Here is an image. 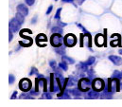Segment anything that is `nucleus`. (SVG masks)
Wrapping results in <instances>:
<instances>
[{
  "instance_id": "1",
  "label": "nucleus",
  "mask_w": 122,
  "mask_h": 107,
  "mask_svg": "<svg viewBox=\"0 0 122 107\" xmlns=\"http://www.w3.org/2000/svg\"><path fill=\"white\" fill-rule=\"evenodd\" d=\"M62 42H63V39H62V36L60 33H53L52 36L50 37V44L53 48H58L62 45Z\"/></svg>"
},
{
  "instance_id": "2",
  "label": "nucleus",
  "mask_w": 122,
  "mask_h": 107,
  "mask_svg": "<svg viewBox=\"0 0 122 107\" xmlns=\"http://www.w3.org/2000/svg\"><path fill=\"white\" fill-rule=\"evenodd\" d=\"M63 43L65 47L72 48L77 44V37L74 34H67L63 39Z\"/></svg>"
},
{
  "instance_id": "3",
  "label": "nucleus",
  "mask_w": 122,
  "mask_h": 107,
  "mask_svg": "<svg viewBox=\"0 0 122 107\" xmlns=\"http://www.w3.org/2000/svg\"><path fill=\"white\" fill-rule=\"evenodd\" d=\"M31 86H32V83H31V80L29 79H22L19 82V87L20 89L23 91V92H28V91H30Z\"/></svg>"
},
{
  "instance_id": "4",
  "label": "nucleus",
  "mask_w": 122,
  "mask_h": 107,
  "mask_svg": "<svg viewBox=\"0 0 122 107\" xmlns=\"http://www.w3.org/2000/svg\"><path fill=\"white\" fill-rule=\"evenodd\" d=\"M90 85H91V81L89 80V79L82 78L81 80H80V81H79V89L81 91H84V92L89 91Z\"/></svg>"
},
{
  "instance_id": "5",
  "label": "nucleus",
  "mask_w": 122,
  "mask_h": 107,
  "mask_svg": "<svg viewBox=\"0 0 122 107\" xmlns=\"http://www.w3.org/2000/svg\"><path fill=\"white\" fill-rule=\"evenodd\" d=\"M104 80L102 79H99V78H97L93 80L92 82V86H93V90H96V91H101L103 88H104Z\"/></svg>"
},
{
  "instance_id": "6",
  "label": "nucleus",
  "mask_w": 122,
  "mask_h": 107,
  "mask_svg": "<svg viewBox=\"0 0 122 107\" xmlns=\"http://www.w3.org/2000/svg\"><path fill=\"white\" fill-rule=\"evenodd\" d=\"M21 25H22V24L14 17V18H12V19L10 21V29H11L13 32H17V31L20 29Z\"/></svg>"
},
{
  "instance_id": "7",
  "label": "nucleus",
  "mask_w": 122,
  "mask_h": 107,
  "mask_svg": "<svg viewBox=\"0 0 122 107\" xmlns=\"http://www.w3.org/2000/svg\"><path fill=\"white\" fill-rule=\"evenodd\" d=\"M109 60L116 65H120L122 64V58L116 56V55H110L109 56Z\"/></svg>"
},
{
  "instance_id": "8",
  "label": "nucleus",
  "mask_w": 122,
  "mask_h": 107,
  "mask_svg": "<svg viewBox=\"0 0 122 107\" xmlns=\"http://www.w3.org/2000/svg\"><path fill=\"white\" fill-rule=\"evenodd\" d=\"M17 11L20 12V13H22L25 16L28 15V13H29V10H28V8L24 4H20V5L17 6Z\"/></svg>"
},
{
  "instance_id": "9",
  "label": "nucleus",
  "mask_w": 122,
  "mask_h": 107,
  "mask_svg": "<svg viewBox=\"0 0 122 107\" xmlns=\"http://www.w3.org/2000/svg\"><path fill=\"white\" fill-rule=\"evenodd\" d=\"M104 42H105V39L103 38V36H102L101 34H97V35L96 36V38H95V43H96V45H97V47H102V45H103Z\"/></svg>"
},
{
  "instance_id": "10",
  "label": "nucleus",
  "mask_w": 122,
  "mask_h": 107,
  "mask_svg": "<svg viewBox=\"0 0 122 107\" xmlns=\"http://www.w3.org/2000/svg\"><path fill=\"white\" fill-rule=\"evenodd\" d=\"M36 41H37L38 46L41 47V42H42V41H43V42H46V41H47V37H46L45 34H39V35H37V37H36Z\"/></svg>"
},
{
  "instance_id": "11",
  "label": "nucleus",
  "mask_w": 122,
  "mask_h": 107,
  "mask_svg": "<svg viewBox=\"0 0 122 107\" xmlns=\"http://www.w3.org/2000/svg\"><path fill=\"white\" fill-rule=\"evenodd\" d=\"M98 97H100V94L98 93V91L93 90V91H90L88 93V98L89 99H97Z\"/></svg>"
},
{
  "instance_id": "12",
  "label": "nucleus",
  "mask_w": 122,
  "mask_h": 107,
  "mask_svg": "<svg viewBox=\"0 0 122 107\" xmlns=\"http://www.w3.org/2000/svg\"><path fill=\"white\" fill-rule=\"evenodd\" d=\"M55 48V52L56 53H58L59 55H64L65 54V48H64V46H60V47H58V48Z\"/></svg>"
},
{
  "instance_id": "13",
  "label": "nucleus",
  "mask_w": 122,
  "mask_h": 107,
  "mask_svg": "<svg viewBox=\"0 0 122 107\" xmlns=\"http://www.w3.org/2000/svg\"><path fill=\"white\" fill-rule=\"evenodd\" d=\"M112 97H113V95H112L111 91H105L100 95V98H102V99H112Z\"/></svg>"
},
{
  "instance_id": "14",
  "label": "nucleus",
  "mask_w": 122,
  "mask_h": 107,
  "mask_svg": "<svg viewBox=\"0 0 122 107\" xmlns=\"http://www.w3.org/2000/svg\"><path fill=\"white\" fill-rule=\"evenodd\" d=\"M15 18H16L21 24H23L24 21H25V15H23V14L20 13V12H17V13L15 14Z\"/></svg>"
},
{
  "instance_id": "15",
  "label": "nucleus",
  "mask_w": 122,
  "mask_h": 107,
  "mask_svg": "<svg viewBox=\"0 0 122 107\" xmlns=\"http://www.w3.org/2000/svg\"><path fill=\"white\" fill-rule=\"evenodd\" d=\"M62 28H61L60 26H56V27H53L51 28V32L52 33H60V34H62Z\"/></svg>"
},
{
  "instance_id": "16",
  "label": "nucleus",
  "mask_w": 122,
  "mask_h": 107,
  "mask_svg": "<svg viewBox=\"0 0 122 107\" xmlns=\"http://www.w3.org/2000/svg\"><path fill=\"white\" fill-rule=\"evenodd\" d=\"M62 61H64V62H66L67 64H73L75 63V61H74L73 58L67 57V56H65V55H62Z\"/></svg>"
},
{
  "instance_id": "17",
  "label": "nucleus",
  "mask_w": 122,
  "mask_h": 107,
  "mask_svg": "<svg viewBox=\"0 0 122 107\" xmlns=\"http://www.w3.org/2000/svg\"><path fill=\"white\" fill-rule=\"evenodd\" d=\"M81 90L79 89H70V90H68V92L70 93V94H72L73 96H75V97H80L81 96V92H80Z\"/></svg>"
},
{
  "instance_id": "18",
  "label": "nucleus",
  "mask_w": 122,
  "mask_h": 107,
  "mask_svg": "<svg viewBox=\"0 0 122 107\" xmlns=\"http://www.w3.org/2000/svg\"><path fill=\"white\" fill-rule=\"evenodd\" d=\"M59 67L62 69L63 71H67V68H68V66H67V63L66 62H64V61H62L61 62L60 64H59Z\"/></svg>"
},
{
  "instance_id": "19",
  "label": "nucleus",
  "mask_w": 122,
  "mask_h": 107,
  "mask_svg": "<svg viewBox=\"0 0 122 107\" xmlns=\"http://www.w3.org/2000/svg\"><path fill=\"white\" fill-rule=\"evenodd\" d=\"M54 84H55V83H54V75L51 74V75H50V91H51V92L54 91V87H55Z\"/></svg>"
},
{
  "instance_id": "20",
  "label": "nucleus",
  "mask_w": 122,
  "mask_h": 107,
  "mask_svg": "<svg viewBox=\"0 0 122 107\" xmlns=\"http://www.w3.org/2000/svg\"><path fill=\"white\" fill-rule=\"evenodd\" d=\"M113 78H114V79H118V80H120L122 78V73L119 72V71H117V70H116V71L114 72V74H113Z\"/></svg>"
},
{
  "instance_id": "21",
  "label": "nucleus",
  "mask_w": 122,
  "mask_h": 107,
  "mask_svg": "<svg viewBox=\"0 0 122 107\" xmlns=\"http://www.w3.org/2000/svg\"><path fill=\"white\" fill-rule=\"evenodd\" d=\"M95 61H96V58H95V57H90L84 64H85L86 65H91V64H93L95 63Z\"/></svg>"
},
{
  "instance_id": "22",
  "label": "nucleus",
  "mask_w": 122,
  "mask_h": 107,
  "mask_svg": "<svg viewBox=\"0 0 122 107\" xmlns=\"http://www.w3.org/2000/svg\"><path fill=\"white\" fill-rule=\"evenodd\" d=\"M19 98H20V99H24V98H25V99H33V96H32L31 94L30 95H29V94H27L26 92H24L23 94L20 95Z\"/></svg>"
},
{
  "instance_id": "23",
  "label": "nucleus",
  "mask_w": 122,
  "mask_h": 107,
  "mask_svg": "<svg viewBox=\"0 0 122 107\" xmlns=\"http://www.w3.org/2000/svg\"><path fill=\"white\" fill-rule=\"evenodd\" d=\"M42 98H43V99L46 98V99H48V100H49V99H52V95H51L50 93H48V92H45L44 95L42 96Z\"/></svg>"
},
{
  "instance_id": "24",
  "label": "nucleus",
  "mask_w": 122,
  "mask_h": 107,
  "mask_svg": "<svg viewBox=\"0 0 122 107\" xmlns=\"http://www.w3.org/2000/svg\"><path fill=\"white\" fill-rule=\"evenodd\" d=\"M14 80H15V78H14V76L10 74V75L9 76V82H10V84H12V83L14 82Z\"/></svg>"
},
{
  "instance_id": "25",
  "label": "nucleus",
  "mask_w": 122,
  "mask_h": 107,
  "mask_svg": "<svg viewBox=\"0 0 122 107\" xmlns=\"http://www.w3.org/2000/svg\"><path fill=\"white\" fill-rule=\"evenodd\" d=\"M61 9H58V11H56V14H55V19H60V14H61Z\"/></svg>"
},
{
  "instance_id": "26",
  "label": "nucleus",
  "mask_w": 122,
  "mask_h": 107,
  "mask_svg": "<svg viewBox=\"0 0 122 107\" xmlns=\"http://www.w3.org/2000/svg\"><path fill=\"white\" fill-rule=\"evenodd\" d=\"M61 98H62V99H69V98H70V96L68 95V93H67V91H64V92H63V94L61 95Z\"/></svg>"
},
{
  "instance_id": "27",
  "label": "nucleus",
  "mask_w": 122,
  "mask_h": 107,
  "mask_svg": "<svg viewBox=\"0 0 122 107\" xmlns=\"http://www.w3.org/2000/svg\"><path fill=\"white\" fill-rule=\"evenodd\" d=\"M30 93L32 96H38V95H39V92H38L37 90H32V89H30Z\"/></svg>"
},
{
  "instance_id": "28",
  "label": "nucleus",
  "mask_w": 122,
  "mask_h": 107,
  "mask_svg": "<svg viewBox=\"0 0 122 107\" xmlns=\"http://www.w3.org/2000/svg\"><path fill=\"white\" fill-rule=\"evenodd\" d=\"M25 1H26L27 5H29V6H32L35 3V0H25Z\"/></svg>"
},
{
  "instance_id": "29",
  "label": "nucleus",
  "mask_w": 122,
  "mask_h": 107,
  "mask_svg": "<svg viewBox=\"0 0 122 107\" xmlns=\"http://www.w3.org/2000/svg\"><path fill=\"white\" fill-rule=\"evenodd\" d=\"M12 32H13V31H12L11 29H10V32H9V41H10V42L12 40V36H13Z\"/></svg>"
},
{
  "instance_id": "30",
  "label": "nucleus",
  "mask_w": 122,
  "mask_h": 107,
  "mask_svg": "<svg viewBox=\"0 0 122 107\" xmlns=\"http://www.w3.org/2000/svg\"><path fill=\"white\" fill-rule=\"evenodd\" d=\"M37 72H38V71H37V68H35V67H32V68H31L30 73V75H33V74H36Z\"/></svg>"
},
{
  "instance_id": "31",
  "label": "nucleus",
  "mask_w": 122,
  "mask_h": 107,
  "mask_svg": "<svg viewBox=\"0 0 122 107\" xmlns=\"http://www.w3.org/2000/svg\"><path fill=\"white\" fill-rule=\"evenodd\" d=\"M49 65L51 67H55L56 66V61H50L49 62Z\"/></svg>"
},
{
  "instance_id": "32",
  "label": "nucleus",
  "mask_w": 122,
  "mask_h": 107,
  "mask_svg": "<svg viewBox=\"0 0 122 107\" xmlns=\"http://www.w3.org/2000/svg\"><path fill=\"white\" fill-rule=\"evenodd\" d=\"M52 9H53V7H52V6H49L48 9H47V11H46V14H49V13L52 11Z\"/></svg>"
},
{
  "instance_id": "33",
  "label": "nucleus",
  "mask_w": 122,
  "mask_h": 107,
  "mask_svg": "<svg viewBox=\"0 0 122 107\" xmlns=\"http://www.w3.org/2000/svg\"><path fill=\"white\" fill-rule=\"evenodd\" d=\"M16 96H17V91H14V92H13V94L11 95L10 99H15V98H16Z\"/></svg>"
},
{
  "instance_id": "34",
  "label": "nucleus",
  "mask_w": 122,
  "mask_h": 107,
  "mask_svg": "<svg viewBox=\"0 0 122 107\" xmlns=\"http://www.w3.org/2000/svg\"><path fill=\"white\" fill-rule=\"evenodd\" d=\"M88 75L92 77V75H94V70L93 69H90V70H88Z\"/></svg>"
},
{
  "instance_id": "35",
  "label": "nucleus",
  "mask_w": 122,
  "mask_h": 107,
  "mask_svg": "<svg viewBox=\"0 0 122 107\" xmlns=\"http://www.w3.org/2000/svg\"><path fill=\"white\" fill-rule=\"evenodd\" d=\"M64 3H73V0H61Z\"/></svg>"
},
{
  "instance_id": "36",
  "label": "nucleus",
  "mask_w": 122,
  "mask_h": 107,
  "mask_svg": "<svg viewBox=\"0 0 122 107\" xmlns=\"http://www.w3.org/2000/svg\"><path fill=\"white\" fill-rule=\"evenodd\" d=\"M36 20H37V16H35V17H34V18H33V19L31 20L32 24H35V23H36Z\"/></svg>"
},
{
  "instance_id": "37",
  "label": "nucleus",
  "mask_w": 122,
  "mask_h": 107,
  "mask_svg": "<svg viewBox=\"0 0 122 107\" xmlns=\"http://www.w3.org/2000/svg\"><path fill=\"white\" fill-rule=\"evenodd\" d=\"M59 26H60V27H64V26H66V24H65V23H61V22H59Z\"/></svg>"
},
{
  "instance_id": "38",
  "label": "nucleus",
  "mask_w": 122,
  "mask_h": 107,
  "mask_svg": "<svg viewBox=\"0 0 122 107\" xmlns=\"http://www.w3.org/2000/svg\"><path fill=\"white\" fill-rule=\"evenodd\" d=\"M118 53L120 54V55H122V49H119V51H118Z\"/></svg>"
},
{
  "instance_id": "39",
  "label": "nucleus",
  "mask_w": 122,
  "mask_h": 107,
  "mask_svg": "<svg viewBox=\"0 0 122 107\" xmlns=\"http://www.w3.org/2000/svg\"><path fill=\"white\" fill-rule=\"evenodd\" d=\"M55 1H57V0H55Z\"/></svg>"
}]
</instances>
